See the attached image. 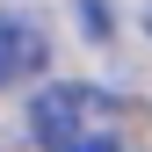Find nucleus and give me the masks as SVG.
<instances>
[{
    "label": "nucleus",
    "mask_w": 152,
    "mask_h": 152,
    "mask_svg": "<svg viewBox=\"0 0 152 152\" xmlns=\"http://www.w3.org/2000/svg\"><path fill=\"white\" fill-rule=\"evenodd\" d=\"M145 29H152V7H145Z\"/></svg>",
    "instance_id": "obj_3"
},
{
    "label": "nucleus",
    "mask_w": 152,
    "mask_h": 152,
    "mask_svg": "<svg viewBox=\"0 0 152 152\" xmlns=\"http://www.w3.org/2000/svg\"><path fill=\"white\" fill-rule=\"evenodd\" d=\"M29 138L44 152H123V102L109 87L58 80L29 102Z\"/></svg>",
    "instance_id": "obj_1"
},
{
    "label": "nucleus",
    "mask_w": 152,
    "mask_h": 152,
    "mask_svg": "<svg viewBox=\"0 0 152 152\" xmlns=\"http://www.w3.org/2000/svg\"><path fill=\"white\" fill-rule=\"evenodd\" d=\"M44 65H51V36L36 29L29 15H7V22H0V87L36 80Z\"/></svg>",
    "instance_id": "obj_2"
}]
</instances>
